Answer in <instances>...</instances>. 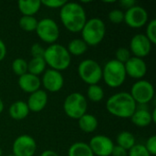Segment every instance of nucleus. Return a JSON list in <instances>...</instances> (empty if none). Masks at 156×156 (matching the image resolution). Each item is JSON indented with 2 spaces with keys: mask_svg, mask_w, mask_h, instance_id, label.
Instances as JSON below:
<instances>
[{
  "mask_svg": "<svg viewBox=\"0 0 156 156\" xmlns=\"http://www.w3.org/2000/svg\"><path fill=\"white\" fill-rule=\"evenodd\" d=\"M59 17L65 28L72 33L80 32L87 21L85 9L76 2H66L60 8Z\"/></svg>",
  "mask_w": 156,
  "mask_h": 156,
  "instance_id": "obj_1",
  "label": "nucleus"
},
{
  "mask_svg": "<svg viewBox=\"0 0 156 156\" xmlns=\"http://www.w3.org/2000/svg\"><path fill=\"white\" fill-rule=\"evenodd\" d=\"M137 104L129 92L121 91L111 96L106 101L107 111L113 116L127 119L136 111Z\"/></svg>",
  "mask_w": 156,
  "mask_h": 156,
  "instance_id": "obj_2",
  "label": "nucleus"
},
{
  "mask_svg": "<svg viewBox=\"0 0 156 156\" xmlns=\"http://www.w3.org/2000/svg\"><path fill=\"white\" fill-rule=\"evenodd\" d=\"M44 60L49 69L62 71L67 69L71 62V56L67 48L60 44H52L45 48Z\"/></svg>",
  "mask_w": 156,
  "mask_h": 156,
  "instance_id": "obj_3",
  "label": "nucleus"
},
{
  "mask_svg": "<svg viewBox=\"0 0 156 156\" xmlns=\"http://www.w3.org/2000/svg\"><path fill=\"white\" fill-rule=\"evenodd\" d=\"M80 33L82 37L81 39L87 44L88 47H95L99 45L105 37V23L99 17L87 19Z\"/></svg>",
  "mask_w": 156,
  "mask_h": 156,
  "instance_id": "obj_4",
  "label": "nucleus"
},
{
  "mask_svg": "<svg viewBox=\"0 0 156 156\" xmlns=\"http://www.w3.org/2000/svg\"><path fill=\"white\" fill-rule=\"evenodd\" d=\"M126 71L124 64L116 59L109 60L102 68V79L107 86L118 88L122 86L126 80Z\"/></svg>",
  "mask_w": 156,
  "mask_h": 156,
  "instance_id": "obj_5",
  "label": "nucleus"
},
{
  "mask_svg": "<svg viewBox=\"0 0 156 156\" xmlns=\"http://www.w3.org/2000/svg\"><path fill=\"white\" fill-rule=\"evenodd\" d=\"M88 102L86 97L80 92H72L64 101L63 109L68 117L73 120H79L87 113Z\"/></svg>",
  "mask_w": 156,
  "mask_h": 156,
  "instance_id": "obj_6",
  "label": "nucleus"
},
{
  "mask_svg": "<svg viewBox=\"0 0 156 156\" xmlns=\"http://www.w3.org/2000/svg\"><path fill=\"white\" fill-rule=\"evenodd\" d=\"M78 73L81 80L90 85L98 84L102 79V68L94 59H84L78 67Z\"/></svg>",
  "mask_w": 156,
  "mask_h": 156,
  "instance_id": "obj_7",
  "label": "nucleus"
},
{
  "mask_svg": "<svg viewBox=\"0 0 156 156\" xmlns=\"http://www.w3.org/2000/svg\"><path fill=\"white\" fill-rule=\"evenodd\" d=\"M37 37L45 43L55 44L59 37V27L56 21L51 18H42L37 22L35 31Z\"/></svg>",
  "mask_w": 156,
  "mask_h": 156,
  "instance_id": "obj_8",
  "label": "nucleus"
},
{
  "mask_svg": "<svg viewBox=\"0 0 156 156\" xmlns=\"http://www.w3.org/2000/svg\"><path fill=\"white\" fill-rule=\"evenodd\" d=\"M136 104H147L154 97V88L151 82L140 80L134 82L129 92Z\"/></svg>",
  "mask_w": 156,
  "mask_h": 156,
  "instance_id": "obj_9",
  "label": "nucleus"
},
{
  "mask_svg": "<svg viewBox=\"0 0 156 156\" xmlns=\"http://www.w3.org/2000/svg\"><path fill=\"white\" fill-rule=\"evenodd\" d=\"M149 15L146 9L141 5H135L127 9L124 13V22L132 28H140L147 24Z\"/></svg>",
  "mask_w": 156,
  "mask_h": 156,
  "instance_id": "obj_10",
  "label": "nucleus"
},
{
  "mask_svg": "<svg viewBox=\"0 0 156 156\" xmlns=\"http://www.w3.org/2000/svg\"><path fill=\"white\" fill-rule=\"evenodd\" d=\"M12 151L15 156H33L37 151V143L32 136L22 134L15 139Z\"/></svg>",
  "mask_w": 156,
  "mask_h": 156,
  "instance_id": "obj_11",
  "label": "nucleus"
},
{
  "mask_svg": "<svg viewBox=\"0 0 156 156\" xmlns=\"http://www.w3.org/2000/svg\"><path fill=\"white\" fill-rule=\"evenodd\" d=\"M89 146L94 155L111 156L114 144L110 137L99 134L90 139Z\"/></svg>",
  "mask_w": 156,
  "mask_h": 156,
  "instance_id": "obj_12",
  "label": "nucleus"
},
{
  "mask_svg": "<svg viewBox=\"0 0 156 156\" xmlns=\"http://www.w3.org/2000/svg\"><path fill=\"white\" fill-rule=\"evenodd\" d=\"M152 43L144 34L134 35L130 41V52L133 57L143 58L149 55L152 49Z\"/></svg>",
  "mask_w": 156,
  "mask_h": 156,
  "instance_id": "obj_13",
  "label": "nucleus"
},
{
  "mask_svg": "<svg viewBox=\"0 0 156 156\" xmlns=\"http://www.w3.org/2000/svg\"><path fill=\"white\" fill-rule=\"evenodd\" d=\"M42 75V79L40 80L41 85H43L46 90L49 92H58L63 88L64 78L61 72L48 69H46Z\"/></svg>",
  "mask_w": 156,
  "mask_h": 156,
  "instance_id": "obj_14",
  "label": "nucleus"
},
{
  "mask_svg": "<svg viewBox=\"0 0 156 156\" xmlns=\"http://www.w3.org/2000/svg\"><path fill=\"white\" fill-rule=\"evenodd\" d=\"M124 68L126 75L139 80H142L147 72V66L145 61L143 58L136 57H132L124 64Z\"/></svg>",
  "mask_w": 156,
  "mask_h": 156,
  "instance_id": "obj_15",
  "label": "nucleus"
},
{
  "mask_svg": "<svg viewBox=\"0 0 156 156\" xmlns=\"http://www.w3.org/2000/svg\"><path fill=\"white\" fill-rule=\"evenodd\" d=\"M48 103V94L44 90H38L31 93L27 99V104L29 112H39L45 109Z\"/></svg>",
  "mask_w": 156,
  "mask_h": 156,
  "instance_id": "obj_16",
  "label": "nucleus"
},
{
  "mask_svg": "<svg viewBox=\"0 0 156 156\" xmlns=\"http://www.w3.org/2000/svg\"><path fill=\"white\" fill-rule=\"evenodd\" d=\"M18 86L23 91L31 94L40 90L41 80L39 77L27 72L18 78Z\"/></svg>",
  "mask_w": 156,
  "mask_h": 156,
  "instance_id": "obj_17",
  "label": "nucleus"
},
{
  "mask_svg": "<svg viewBox=\"0 0 156 156\" xmlns=\"http://www.w3.org/2000/svg\"><path fill=\"white\" fill-rule=\"evenodd\" d=\"M29 109L27 104L24 101H14L8 110V113L10 117L16 121H21L26 119L29 114Z\"/></svg>",
  "mask_w": 156,
  "mask_h": 156,
  "instance_id": "obj_18",
  "label": "nucleus"
},
{
  "mask_svg": "<svg viewBox=\"0 0 156 156\" xmlns=\"http://www.w3.org/2000/svg\"><path fill=\"white\" fill-rule=\"evenodd\" d=\"M132 122L137 127H147L153 122L152 112L148 109H137L130 118Z\"/></svg>",
  "mask_w": 156,
  "mask_h": 156,
  "instance_id": "obj_19",
  "label": "nucleus"
},
{
  "mask_svg": "<svg viewBox=\"0 0 156 156\" xmlns=\"http://www.w3.org/2000/svg\"><path fill=\"white\" fill-rule=\"evenodd\" d=\"M18 9L23 16H34L40 7H41V1L39 0H20L17 3Z\"/></svg>",
  "mask_w": 156,
  "mask_h": 156,
  "instance_id": "obj_20",
  "label": "nucleus"
},
{
  "mask_svg": "<svg viewBox=\"0 0 156 156\" xmlns=\"http://www.w3.org/2000/svg\"><path fill=\"white\" fill-rule=\"evenodd\" d=\"M78 122H79L80 129L86 133H90L95 132L99 124L97 118L94 115L89 113H85L78 120Z\"/></svg>",
  "mask_w": 156,
  "mask_h": 156,
  "instance_id": "obj_21",
  "label": "nucleus"
},
{
  "mask_svg": "<svg viewBox=\"0 0 156 156\" xmlns=\"http://www.w3.org/2000/svg\"><path fill=\"white\" fill-rule=\"evenodd\" d=\"M69 156H94L90 146L86 143L77 142L71 144L68 151Z\"/></svg>",
  "mask_w": 156,
  "mask_h": 156,
  "instance_id": "obj_22",
  "label": "nucleus"
},
{
  "mask_svg": "<svg viewBox=\"0 0 156 156\" xmlns=\"http://www.w3.org/2000/svg\"><path fill=\"white\" fill-rule=\"evenodd\" d=\"M47 64L43 58H32L29 62H27V72L39 77L46 70Z\"/></svg>",
  "mask_w": 156,
  "mask_h": 156,
  "instance_id": "obj_23",
  "label": "nucleus"
},
{
  "mask_svg": "<svg viewBox=\"0 0 156 156\" xmlns=\"http://www.w3.org/2000/svg\"><path fill=\"white\" fill-rule=\"evenodd\" d=\"M116 142H117V145L122 147L126 151L131 150L136 144L134 135L132 133L127 132V131H123L117 135Z\"/></svg>",
  "mask_w": 156,
  "mask_h": 156,
  "instance_id": "obj_24",
  "label": "nucleus"
},
{
  "mask_svg": "<svg viewBox=\"0 0 156 156\" xmlns=\"http://www.w3.org/2000/svg\"><path fill=\"white\" fill-rule=\"evenodd\" d=\"M67 49L70 55L80 56L87 51L88 46L81 38H74L69 43Z\"/></svg>",
  "mask_w": 156,
  "mask_h": 156,
  "instance_id": "obj_25",
  "label": "nucleus"
},
{
  "mask_svg": "<svg viewBox=\"0 0 156 156\" xmlns=\"http://www.w3.org/2000/svg\"><path fill=\"white\" fill-rule=\"evenodd\" d=\"M87 97L92 102H100L104 98V90L98 84L90 85L87 90Z\"/></svg>",
  "mask_w": 156,
  "mask_h": 156,
  "instance_id": "obj_26",
  "label": "nucleus"
},
{
  "mask_svg": "<svg viewBox=\"0 0 156 156\" xmlns=\"http://www.w3.org/2000/svg\"><path fill=\"white\" fill-rule=\"evenodd\" d=\"M38 20L35 16H22L19 19V27L26 32L36 31Z\"/></svg>",
  "mask_w": 156,
  "mask_h": 156,
  "instance_id": "obj_27",
  "label": "nucleus"
},
{
  "mask_svg": "<svg viewBox=\"0 0 156 156\" xmlns=\"http://www.w3.org/2000/svg\"><path fill=\"white\" fill-rule=\"evenodd\" d=\"M12 70L18 77L24 75L27 72V62L22 58H15L12 62Z\"/></svg>",
  "mask_w": 156,
  "mask_h": 156,
  "instance_id": "obj_28",
  "label": "nucleus"
},
{
  "mask_svg": "<svg viewBox=\"0 0 156 156\" xmlns=\"http://www.w3.org/2000/svg\"><path fill=\"white\" fill-rule=\"evenodd\" d=\"M150 42L154 45L156 43V19H152L149 21L146 27V32L144 34Z\"/></svg>",
  "mask_w": 156,
  "mask_h": 156,
  "instance_id": "obj_29",
  "label": "nucleus"
},
{
  "mask_svg": "<svg viewBox=\"0 0 156 156\" xmlns=\"http://www.w3.org/2000/svg\"><path fill=\"white\" fill-rule=\"evenodd\" d=\"M131 58L132 54L126 48H119L115 52V59L122 64H125Z\"/></svg>",
  "mask_w": 156,
  "mask_h": 156,
  "instance_id": "obj_30",
  "label": "nucleus"
},
{
  "mask_svg": "<svg viewBox=\"0 0 156 156\" xmlns=\"http://www.w3.org/2000/svg\"><path fill=\"white\" fill-rule=\"evenodd\" d=\"M128 156H152L146 150L144 144H136L131 150L128 151Z\"/></svg>",
  "mask_w": 156,
  "mask_h": 156,
  "instance_id": "obj_31",
  "label": "nucleus"
},
{
  "mask_svg": "<svg viewBox=\"0 0 156 156\" xmlns=\"http://www.w3.org/2000/svg\"><path fill=\"white\" fill-rule=\"evenodd\" d=\"M109 20L113 24H121L124 22V12L120 9H113L112 10L109 15Z\"/></svg>",
  "mask_w": 156,
  "mask_h": 156,
  "instance_id": "obj_32",
  "label": "nucleus"
},
{
  "mask_svg": "<svg viewBox=\"0 0 156 156\" xmlns=\"http://www.w3.org/2000/svg\"><path fill=\"white\" fill-rule=\"evenodd\" d=\"M30 53L32 55V58H43L45 54V48L38 43H34L31 46Z\"/></svg>",
  "mask_w": 156,
  "mask_h": 156,
  "instance_id": "obj_33",
  "label": "nucleus"
},
{
  "mask_svg": "<svg viewBox=\"0 0 156 156\" xmlns=\"http://www.w3.org/2000/svg\"><path fill=\"white\" fill-rule=\"evenodd\" d=\"M66 2L67 1L64 0H42L41 5H44L48 8H61Z\"/></svg>",
  "mask_w": 156,
  "mask_h": 156,
  "instance_id": "obj_34",
  "label": "nucleus"
},
{
  "mask_svg": "<svg viewBox=\"0 0 156 156\" xmlns=\"http://www.w3.org/2000/svg\"><path fill=\"white\" fill-rule=\"evenodd\" d=\"M146 150L149 152V154L151 155H155L156 154V136L153 135L151 137L148 138V140L146 141L145 144H144Z\"/></svg>",
  "mask_w": 156,
  "mask_h": 156,
  "instance_id": "obj_35",
  "label": "nucleus"
},
{
  "mask_svg": "<svg viewBox=\"0 0 156 156\" xmlns=\"http://www.w3.org/2000/svg\"><path fill=\"white\" fill-rule=\"evenodd\" d=\"M112 156H128V151L123 149L122 147L119 145H114L112 152Z\"/></svg>",
  "mask_w": 156,
  "mask_h": 156,
  "instance_id": "obj_36",
  "label": "nucleus"
},
{
  "mask_svg": "<svg viewBox=\"0 0 156 156\" xmlns=\"http://www.w3.org/2000/svg\"><path fill=\"white\" fill-rule=\"evenodd\" d=\"M120 5L127 10V9L133 7V5H135L136 2L134 0H122V1H120Z\"/></svg>",
  "mask_w": 156,
  "mask_h": 156,
  "instance_id": "obj_37",
  "label": "nucleus"
},
{
  "mask_svg": "<svg viewBox=\"0 0 156 156\" xmlns=\"http://www.w3.org/2000/svg\"><path fill=\"white\" fill-rule=\"evenodd\" d=\"M5 55H6L5 44V42L2 39H0V62L5 58Z\"/></svg>",
  "mask_w": 156,
  "mask_h": 156,
  "instance_id": "obj_38",
  "label": "nucleus"
},
{
  "mask_svg": "<svg viewBox=\"0 0 156 156\" xmlns=\"http://www.w3.org/2000/svg\"><path fill=\"white\" fill-rule=\"evenodd\" d=\"M40 156H59L55 151L52 150H45L44 152L41 153Z\"/></svg>",
  "mask_w": 156,
  "mask_h": 156,
  "instance_id": "obj_39",
  "label": "nucleus"
},
{
  "mask_svg": "<svg viewBox=\"0 0 156 156\" xmlns=\"http://www.w3.org/2000/svg\"><path fill=\"white\" fill-rule=\"evenodd\" d=\"M152 119H153V122L155 123L156 122V110L154 109L152 112Z\"/></svg>",
  "mask_w": 156,
  "mask_h": 156,
  "instance_id": "obj_40",
  "label": "nucleus"
},
{
  "mask_svg": "<svg viewBox=\"0 0 156 156\" xmlns=\"http://www.w3.org/2000/svg\"><path fill=\"white\" fill-rule=\"evenodd\" d=\"M4 102H3V101H2V99L0 98V113H2V112L4 111Z\"/></svg>",
  "mask_w": 156,
  "mask_h": 156,
  "instance_id": "obj_41",
  "label": "nucleus"
},
{
  "mask_svg": "<svg viewBox=\"0 0 156 156\" xmlns=\"http://www.w3.org/2000/svg\"><path fill=\"white\" fill-rule=\"evenodd\" d=\"M2 154H3V151H2V149L0 148V156H2Z\"/></svg>",
  "mask_w": 156,
  "mask_h": 156,
  "instance_id": "obj_42",
  "label": "nucleus"
},
{
  "mask_svg": "<svg viewBox=\"0 0 156 156\" xmlns=\"http://www.w3.org/2000/svg\"><path fill=\"white\" fill-rule=\"evenodd\" d=\"M6 156H15L13 154H8V155H6Z\"/></svg>",
  "mask_w": 156,
  "mask_h": 156,
  "instance_id": "obj_43",
  "label": "nucleus"
}]
</instances>
